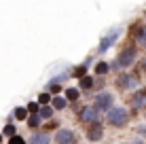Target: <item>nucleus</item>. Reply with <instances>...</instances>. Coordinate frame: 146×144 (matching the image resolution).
Listing matches in <instances>:
<instances>
[{"instance_id": "14", "label": "nucleus", "mask_w": 146, "mask_h": 144, "mask_svg": "<svg viewBox=\"0 0 146 144\" xmlns=\"http://www.w3.org/2000/svg\"><path fill=\"white\" fill-rule=\"evenodd\" d=\"M2 136H4V138H13V136H17V129H15V125L7 123V125H4V129H2Z\"/></svg>"}, {"instance_id": "19", "label": "nucleus", "mask_w": 146, "mask_h": 144, "mask_svg": "<svg viewBox=\"0 0 146 144\" xmlns=\"http://www.w3.org/2000/svg\"><path fill=\"white\" fill-rule=\"evenodd\" d=\"M9 144H26V140L21 136H13V138H9Z\"/></svg>"}, {"instance_id": "25", "label": "nucleus", "mask_w": 146, "mask_h": 144, "mask_svg": "<svg viewBox=\"0 0 146 144\" xmlns=\"http://www.w3.org/2000/svg\"><path fill=\"white\" fill-rule=\"evenodd\" d=\"M0 142H2V136H0Z\"/></svg>"}, {"instance_id": "9", "label": "nucleus", "mask_w": 146, "mask_h": 144, "mask_svg": "<svg viewBox=\"0 0 146 144\" xmlns=\"http://www.w3.org/2000/svg\"><path fill=\"white\" fill-rule=\"evenodd\" d=\"M133 85H135V76H129V74H127V76L123 74V76H119V81H117V87L123 89V91H125V89H131Z\"/></svg>"}, {"instance_id": "16", "label": "nucleus", "mask_w": 146, "mask_h": 144, "mask_svg": "<svg viewBox=\"0 0 146 144\" xmlns=\"http://www.w3.org/2000/svg\"><path fill=\"white\" fill-rule=\"evenodd\" d=\"M80 87H83L85 91H89V89L93 87V78L91 76H83V78H80Z\"/></svg>"}, {"instance_id": "20", "label": "nucleus", "mask_w": 146, "mask_h": 144, "mask_svg": "<svg viewBox=\"0 0 146 144\" xmlns=\"http://www.w3.org/2000/svg\"><path fill=\"white\" fill-rule=\"evenodd\" d=\"M49 100H51V96H49V93H40V96H38V104H40V106H42V104H47Z\"/></svg>"}, {"instance_id": "18", "label": "nucleus", "mask_w": 146, "mask_h": 144, "mask_svg": "<svg viewBox=\"0 0 146 144\" xmlns=\"http://www.w3.org/2000/svg\"><path fill=\"white\" fill-rule=\"evenodd\" d=\"M110 70V66L106 62H102V64H98V66H95V74H100V76H102V74H106Z\"/></svg>"}, {"instance_id": "13", "label": "nucleus", "mask_w": 146, "mask_h": 144, "mask_svg": "<svg viewBox=\"0 0 146 144\" xmlns=\"http://www.w3.org/2000/svg\"><path fill=\"white\" fill-rule=\"evenodd\" d=\"M78 98H80V91H78V89H66V100H70V102H76L78 100Z\"/></svg>"}, {"instance_id": "7", "label": "nucleus", "mask_w": 146, "mask_h": 144, "mask_svg": "<svg viewBox=\"0 0 146 144\" xmlns=\"http://www.w3.org/2000/svg\"><path fill=\"white\" fill-rule=\"evenodd\" d=\"M129 104H131L133 108H138V110H144L146 108V89H140L138 93H133Z\"/></svg>"}, {"instance_id": "2", "label": "nucleus", "mask_w": 146, "mask_h": 144, "mask_svg": "<svg viewBox=\"0 0 146 144\" xmlns=\"http://www.w3.org/2000/svg\"><path fill=\"white\" fill-rule=\"evenodd\" d=\"M85 136H87L89 142H98V140H102V138H104V127L100 125L98 121H95V123H91V125H87V129H85Z\"/></svg>"}, {"instance_id": "22", "label": "nucleus", "mask_w": 146, "mask_h": 144, "mask_svg": "<svg viewBox=\"0 0 146 144\" xmlns=\"http://www.w3.org/2000/svg\"><path fill=\"white\" fill-rule=\"evenodd\" d=\"M28 110H30V115H32V112H38L40 110V106H38V104H28Z\"/></svg>"}, {"instance_id": "1", "label": "nucleus", "mask_w": 146, "mask_h": 144, "mask_svg": "<svg viewBox=\"0 0 146 144\" xmlns=\"http://www.w3.org/2000/svg\"><path fill=\"white\" fill-rule=\"evenodd\" d=\"M106 121L112 127H125V125H127V121H129V115H127L125 108H119L117 106V108H110V110H108Z\"/></svg>"}, {"instance_id": "6", "label": "nucleus", "mask_w": 146, "mask_h": 144, "mask_svg": "<svg viewBox=\"0 0 146 144\" xmlns=\"http://www.w3.org/2000/svg\"><path fill=\"white\" fill-rule=\"evenodd\" d=\"M93 106L98 108V110H110V108H112V96H110V93H100V96H95Z\"/></svg>"}, {"instance_id": "17", "label": "nucleus", "mask_w": 146, "mask_h": 144, "mask_svg": "<svg viewBox=\"0 0 146 144\" xmlns=\"http://www.w3.org/2000/svg\"><path fill=\"white\" fill-rule=\"evenodd\" d=\"M66 104H68V100H64V98H55V100H53V108H55V110H64Z\"/></svg>"}, {"instance_id": "15", "label": "nucleus", "mask_w": 146, "mask_h": 144, "mask_svg": "<svg viewBox=\"0 0 146 144\" xmlns=\"http://www.w3.org/2000/svg\"><path fill=\"white\" fill-rule=\"evenodd\" d=\"M30 115V110H28V108H21V106H19V108H15V119H19V121H23V119H26Z\"/></svg>"}, {"instance_id": "3", "label": "nucleus", "mask_w": 146, "mask_h": 144, "mask_svg": "<svg viewBox=\"0 0 146 144\" xmlns=\"http://www.w3.org/2000/svg\"><path fill=\"white\" fill-rule=\"evenodd\" d=\"M133 59H135V49H133V47L125 49V51L117 57V68H127V66H131Z\"/></svg>"}, {"instance_id": "4", "label": "nucleus", "mask_w": 146, "mask_h": 144, "mask_svg": "<svg viewBox=\"0 0 146 144\" xmlns=\"http://www.w3.org/2000/svg\"><path fill=\"white\" fill-rule=\"evenodd\" d=\"M55 144H76V133L72 129H57Z\"/></svg>"}, {"instance_id": "5", "label": "nucleus", "mask_w": 146, "mask_h": 144, "mask_svg": "<svg viewBox=\"0 0 146 144\" xmlns=\"http://www.w3.org/2000/svg\"><path fill=\"white\" fill-rule=\"evenodd\" d=\"M78 121L85 123V125H91V123H95V121H98V108H95V106L83 108V110H80V115H78Z\"/></svg>"}, {"instance_id": "8", "label": "nucleus", "mask_w": 146, "mask_h": 144, "mask_svg": "<svg viewBox=\"0 0 146 144\" xmlns=\"http://www.w3.org/2000/svg\"><path fill=\"white\" fill-rule=\"evenodd\" d=\"M28 144H51V136H49V131H36V133H32L30 136V140Z\"/></svg>"}, {"instance_id": "12", "label": "nucleus", "mask_w": 146, "mask_h": 144, "mask_svg": "<svg viewBox=\"0 0 146 144\" xmlns=\"http://www.w3.org/2000/svg\"><path fill=\"white\" fill-rule=\"evenodd\" d=\"M38 115L42 117V121H49V119H53V108H49V106H40Z\"/></svg>"}, {"instance_id": "24", "label": "nucleus", "mask_w": 146, "mask_h": 144, "mask_svg": "<svg viewBox=\"0 0 146 144\" xmlns=\"http://www.w3.org/2000/svg\"><path fill=\"white\" fill-rule=\"evenodd\" d=\"M135 144H142V140H138V142H135Z\"/></svg>"}, {"instance_id": "11", "label": "nucleus", "mask_w": 146, "mask_h": 144, "mask_svg": "<svg viewBox=\"0 0 146 144\" xmlns=\"http://www.w3.org/2000/svg\"><path fill=\"white\" fill-rule=\"evenodd\" d=\"M135 40H138V44L146 47V26H142L138 32H135Z\"/></svg>"}, {"instance_id": "21", "label": "nucleus", "mask_w": 146, "mask_h": 144, "mask_svg": "<svg viewBox=\"0 0 146 144\" xmlns=\"http://www.w3.org/2000/svg\"><path fill=\"white\" fill-rule=\"evenodd\" d=\"M57 127H59L57 123H55V121H51V123H49V125H44L42 129H44V131H51V129H57Z\"/></svg>"}, {"instance_id": "10", "label": "nucleus", "mask_w": 146, "mask_h": 144, "mask_svg": "<svg viewBox=\"0 0 146 144\" xmlns=\"http://www.w3.org/2000/svg\"><path fill=\"white\" fill-rule=\"evenodd\" d=\"M40 121H42V117H40L38 112H32V115H30V119H28V125L32 127V129H36V127L40 125Z\"/></svg>"}, {"instance_id": "23", "label": "nucleus", "mask_w": 146, "mask_h": 144, "mask_svg": "<svg viewBox=\"0 0 146 144\" xmlns=\"http://www.w3.org/2000/svg\"><path fill=\"white\" fill-rule=\"evenodd\" d=\"M138 136H144L146 138V125H140L138 127Z\"/></svg>"}]
</instances>
